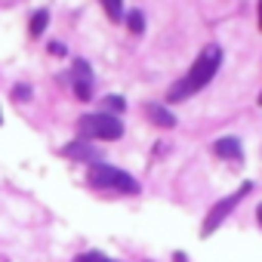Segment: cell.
Instances as JSON below:
<instances>
[{"label": "cell", "instance_id": "obj_1", "mask_svg": "<svg viewBox=\"0 0 262 262\" xmlns=\"http://www.w3.org/2000/svg\"><path fill=\"white\" fill-rule=\"evenodd\" d=\"M219 65H222V47H219V43H207V47H204V53H201V56L194 59V65L188 68V74L170 86L167 99H170V102H182V99H188V96L201 93V90L216 77Z\"/></svg>", "mask_w": 262, "mask_h": 262}, {"label": "cell", "instance_id": "obj_2", "mask_svg": "<svg viewBox=\"0 0 262 262\" xmlns=\"http://www.w3.org/2000/svg\"><path fill=\"white\" fill-rule=\"evenodd\" d=\"M86 182L93 188H102V191H120V194H139V182L123 173L120 167H111V164H93L86 170Z\"/></svg>", "mask_w": 262, "mask_h": 262}, {"label": "cell", "instance_id": "obj_3", "mask_svg": "<svg viewBox=\"0 0 262 262\" xmlns=\"http://www.w3.org/2000/svg\"><path fill=\"white\" fill-rule=\"evenodd\" d=\"M77 129L86 139H120L123 136V123L114 114H83L77 120Z\"/></svg>", "mask_w": 262, "mask_h": 262}, {"label": "cell", "instance_id": "obj_4", "mask_svg": "<svg viewBox=\"0 0 262 262\" xmlns=\"http://www.w3.org/2000/svg\"><path fill=\"white\" fill-rule=\"evenodd\" d=\"M250 191H253V182H244V185H237L228 198H222L219 204H213V210H210V213H207V219H204V237H210V234H213V231L228 219V216H231V210H234V207L250 194Z\"/></svg>", "mask_w": 262, "mask_h": 262}, {"label": "cell", "instance_id": "obj_5", "mask_svg": "<svg viewBox=\"0 0 262 262\" xmlns=\"http://www.w3.org/2000/svg\"><path fill=\"white\" fill-rule=\"evenodd\" d=\"M62 155L74 158V161H93V164H99V148L93 142H86V139H74L71 145L62 148Z\"/></svg>", "mask_w": 262, "mask_h": 262}, {"label": "cell", "instance_id": "obj_6", "mask_svg": "<svg viewBox=\"0 0 262 262\" xmlns=\"http://www.w3.org/2000/svg\"><path fill=\"white\" fill-rule=\"evenodd\" d=\"M213 151L219 155V158H225V161H241V142L234 139V136H222V139H216V145H213Z\"/></svg>", "mask_w": 262, "mask_h": 262}, {"label": "cell", "instance_id": "obj_7", "mask_svg": "<svg viewBox=\"0 0 262 262\" xmlns=\"http://www.w3.org/2000/svg\"><path fill=\"white\" fill-rule=\"evenodd\" d=\"M145 114H148V120H151V123H158V126H176V117H173V111H167L164 105H155V102H148V105H145Z\"/></svg>", "mask_w": 262, "mask_h": 262}, {"label": "cell", "instance_id": "obj_8", "mask_svg": "<svg viewBox=\"0 0 262 262\" xmlns=\"http://www.w3.org/2000/svg\"><path fill=\"white\" fill-rule=\"evenodd\" d=\"M47 22H50V13H47V10H37V13L31 16V22H28V34H31V37H40V34L47 31Z\"/></svg>", "mask_w": 262, "mask_h": 262}, {"label": "cell", "instance_id": "obj_9", "mask_svg": "<svg viewBox=\"0 0 262 262\" xmlns=\"http://www.w3.org/2000/svg\"><path fill=\"white\" fill-rule=\"evenodd\" d=\"M111 22H123V0H99Z\"/></svg>", "mask_w": 262, "mask_h": 262}, {"label": "cell", "instance_id": "obj_10", "mask_svg": "<svg viewBox=\"0 0 262 262\" xmlns=\"http://www.w3.org/2000/svg\"><path fill=\"white\" fill-rule=\"evenodd\" d=\"M126 28L133 31V34H142V31H145V16H142L139 10H133V13H126Z\"/></svg>", "mask_w": 262, "mask_h": 262}, {"label": "cell", "instance_id": "obj_11", "mask_svg": "<svg viewBox=\"0 0 262 262\" xmlns=\"http://www.w3.org/2000/svg\"><path fill=\"white\" fill-rule=\"evenodd\" d=\"M74 96H77L80 102H90V99H93V83H90V80H74Z\"/></svg>", "mask_w": 262, "mask_h": 262}, {"label": "cell", "instance_id": "obj_12", "mask_svg": "<svg viewBox=\"0 0 262 262\" xmlns=\"http://www.w3.org/2000/svg\"><path fill=\"white\" fill-rule=\"evenodd\" d=\"M71 77H74V80H90V83H93V74H90V65H86L83 59H77V62H74V74H71Z\"/></svg>", "mask_w": 262, "mask_h": 262}, {"label": "cell", "instance_id": "obj_13", "mask_svg": "<svg viewBox=\"0 0 262 262\" xmlns=\"http://www.w3.org/2000/svg\"><path fill=\"white\" fill-rule=\"evenodd\" d=\"M13 99H19V102H28V99H31V86H28V83H19V86H13Z\"/></svg>", "mask_w": 262, "mask_h": 262}, {"label": "cell", "instance_id": "obj_14", "mask_svg": "<svg viewBox=\"0 0 262 262\" xmlns=\"http://www.w3.org/2000/svg\"><path fill=\"white\" fill-rule=\"evenodd\" d=\"M105 108H108V111H123L126 102H123L120 96H105Z\"/></svg>", "mask_w": 262, "mask_h": 262}, {"label": "cell", "instance_id": "obj_15", "mask_svg": "<svg viewBox=\"0 0 262 262\" xmlns=\"http://www.w3.org/2000/svg\"><path fill=\"white\" fill-rule=\"evenodd\" d=\"M74 262H108L102 253H83V256H77Z\"/></svg>", "mask_w": 262, "mask_h": 262}, {"label": "cell", "instance_id": "obj_16", "mask_svg": "<svg viewBox=\"0 0 262 262\" xmlns=\"http://www.w3.org/2000/svg\"><path fill=\"white\" fill-rule=\"evenodd\" d=\"M50 53H53V56H65V43L53 40V43H50Z\"/></svg>", "mask_w": 262, "mask_h": 262}, {"label": "cell", "instance_id": "obj_17", "mask_svg": "<svg viewBox=\"0 0 262 262\" xmlns=\"http://www.w3.org/2000/svg\"><path fill=\"white\" fill-rule=\"evenodd\" d=\"M256 219H259V225H262V204H259V210H256Z\"/></svg>", "mask_w": 262, "mask_h": 262}, {"label": "cell", "instance_id": "obj_18", "mask_svg": "<svg viewBox=\"0 0 262 262\" xmlns=\"http://www.w3.org/2000/svg\"><path fill=\"white\" fill-rule=\"evenodd\" d=\"M259 28H262V0H259Z\"/></svg>", "mask_w": 262, "mask_h": 262}, {"label": "cell", "instance_id": "obj_19", "mask_svg": "<svg viewBox=\"0 0 262 262\" xmlns=\"http://www.w3.org/2000/svg\"><path fill=\"white\" fill-rule=\"evenodd\" d=\"M176 262H185V253H176Z\"/></svg>", "mask_w": 262, "mask_h": 262}, {"label": "cell", "instance_id": "obj_20", "mask_svg": "<svg viewBox=\"0 0 262 262\" xmlns=\"http://www.w3.org/2000/svg\"><path fill=\"white\" fill-rule=\"evenodd\" d=\"M259 105H262V93H259Z\"/></svg>", "mask_w": 262, "mask_h": 262}, {"label": "cell", "instance_id": "obj_21", "mask_svg": "<svg viewBox=\"0 0 262 262\" xmlns=\"http://www.w3.org/2000/svg\"><path fill=\"white\" fill-rule=\"evenodd\" d=\"M0 123H4V117H0Z\"/></svg>", "mask_w": 262, "mask_h": 262}, {"label": "cell", "instance_id": "obj_22", "mask_svg": "<svg viewBox=\"0 0 262 262\" xmlns=\"http://www.w3.org/2000/svg\"><path fill=\"white\" fill-rule=\"evenodd\" d=\"M108 262H111V259H108Z\"/></svg>", "mask_w": 262, "mask_h": 262}]
</instances>
